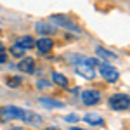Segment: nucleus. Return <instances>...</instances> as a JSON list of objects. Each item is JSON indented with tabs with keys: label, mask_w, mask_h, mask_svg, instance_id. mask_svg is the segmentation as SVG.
<instances>
[{
	"label": "nucleus",
	"mask_w": 130,
	"mask_h": 130,
	"mask_svg": "<svg viewBox=\"0 0 130 130\" xmlns=\"http://www.w3.org/2000/svg\"><path fill=\"white\" fill-rule=\"evenodd\" d=\"M49 87H50V82L49 80H43V78H42V80L37 82V89H38V90H45V89H49Z\"/></svg>",
	"instance_id": "18"
},
{
	"label": "nucleus",
	"mask_w": 130,
	"mask_h": 130,
	"mask_svg": "<svg viewBox=\"0 0 130 130\" xmlns=\"http://www.w3.org/2000/svg\"><path fill=\"white\" fill-rule=\"evenodd\" d=\"M24 52H26V50H23L21 47H18L16 43H12V45H10V54H12L14 57H23V56H24Z\"/></svg>",
	"instance_id": "17"
},
{
	"label": "nucleus",
	"mask_w": 130,
	"mask_h": 130,
	"mask_svg": "<svg viewBox=\"0 0 130 130\" xmlns=\"http://www.w3.org/2000/svg\"><path fill=\"white\" fill-rule=\"evenodd\" d=\"M23 123L31 125V127H38V125H42V116L38 115V113H35V111L26 109V113H24V118H23Z\"/></svg>",
	"instance_id": "10"
},
{
	"label": "nucleus",
	"mask_w": 130,
	"mask_h": 130,
	"mask_svg": "<svg viewBox=\"0 0 130 130\" xmlns=\"http://www.w3.org/2000/svg\"><path fill=\"white\" fill-rule=\"evenodd\" d=\"M0 33H2V30H0Z\"/></svg>",
	"instance_id": "23"
},
{
	"label": "nucleus",
	"mask_w": 130,
	"mask_h": 130,
	"mask_svg": "<svg viewBox=\"0 0 130 130\" xmlns=\"http://www.w3.org/2000/svg\"><path fill=\"white\" fill-rule=\"evenodd\" d=\"M35 31L42 35V37H50V35H54V33H57V28L49 23V21H38L37 24H35Z\"/></svg>",
	"instance_id": "7"
},
{
	"label": "nucleus",
	"mask_w": 130,
	"mask_h": 130,
	"mask_svg": "<svg viewBox=\"0 0 130 130\" xmlns=\"http://www.w3.org/2000/svg\"><path fill=\"white\" fill-rule=\"evenodd\" d=\"M24 108L19 106H14V104H7V106H2L0 108V120L2 121H23L24 118Z\"/></svg>",
	"instance_id": "2"
},
{
	"label": "nucleus",
	"mask_w": 130,
	"mask_h": 130,
	"mask_svg": "<svg viewBox=\"0 0 130 130\" xmlns=\"http://www.w3.org/2000/svg\"><path fill=\"white\" fill-rule=\"evenodd\" d=\"M14 43H16L18 47H21L23 50H30V49L35 47V38H33L31 35H24V37H19Z\"/></svg>",
	"instance_id": "13"
},
{
	"label": "nucleus",
	"mask_w": 130,
	"mask_h": 130,
	"mask_svg": "<svg viewBox=\"0 0 130 130\" xmlns=\"http://www.w3.org/2000/svg\"><path fill=\"white\" fill-rule=\"evenodd\" d=\"M71 130H85V128H80V127H71Z\"/></svg>",
	"instance_id": "21"
},
{
	"label": "nucleus",
	"mask_w": 130,
	"mask_h": 130,
	"mask_svg": "<svg viewBox=\"0 0 130 130\" xmlns=\"http://www.w3.org/2000/svg\"><path fill=\"white\" fill-rule=\"evenodd\" d=\"M5 83L9 85L10 89H18L21 83H23V78H21V76H18V75H14V76H9V78L5 80Z\"/></svg>",
	"instance_id": "16"
},
{
	"label": "nucleus",
	"mask_w": 130,
	"mask_h": 130,
	"mask_svg": "<svg viewBox=\"0 0 130 130\" xmlns=\"http://www.w3.org/2000/svg\"><path fill=\"white\" fill-rule=\"evenodd\" d=\"M78 120H80V118H78V115H68V116L64 118V121H68V123H76Z\"/></svg>",
	"instance_id": "20"
},
{
	"label": "nucleus",
	"mask_w": 130,
	"mask_h": 130,
	"mask_svg": "<svg viewBox=\"0 0 130 130\" xmlns=\"http://www.w3.org/2000/svg\"><path fill=\"white\" fill-rule=\"evenodd\" d=\"M18 71L26 73V75H31V73L35 71V59H33V57H23V59L18 62Z\"/></svg>",
	"instance_id": "9"
},
{
	"label": "nucleus",
	"mask_w": 130,
	"mask_h": 130,
	"mask_svg": "<svg viewBox=\"0 0 130 130\" xmlns=\"http://www.w3.org/2000/svg\"><path fill=\"white\" fill-rule=\"evenodd\" d=\"M35 49L40 54H49L54 49V40L50 37H40L38 40H35Z\"/></svg>",
	"instance_id": "8"
},
{
	"label": "nucleus",
	"mask_w": 130,
	"mask_h": 130,
	"mask_svg": "<svg viewBox=\"0 0 130 130\" xmlns=\"http://www.w3.org/2000/svg\"><path fill=\"white\" fill-rule=\"evenodd\" d=\"M45 130H59V128H56V127H49V128H45Z\"/></svg>",
	"instance_id": "22"
},
{
	"label": "nucleus",
	"mask_w": 130,
	"mask_h": 130,
	"mask_svg": "<svg viewBox=\"0 0 130 130\" xmlns=\"http://www.w3.org/2000/svg\"><path fill=\"white\" fill-rule=\"evenodd\" d=\"M50 21H52L54 24H57L59 28H62V30H68V31H71V33L82 35V28L71 19L70 16H66V14H52V16H50Z\"/></svg>",
	"instance_id": "3"
},
{
	"label": "nucleus",
	"mask_w": 130,
	"mask_h": 130,
	"mask_svg": "<svg viewBox=\"0 0 130 130\" xmlns=\"http://www.w3.org/2000/svg\"><path fill=\"white\" fill-rule=\"evenodd\" d=\"M95 56H99L101 61H116L118 59V56L115 54V52H111V50H108L106 47H95Z\"/></svg>",
	"instance_id": "14"
},
{
	"label": "nucleus",
	"mask_w": 130,
	"mask_h": 130,
	"mask_svg": "<svg viewBox=\"0 0 130 130\" xmlns=\"http://www.w3.org/2000/svg\"><path fill=\"white\" fill-rule=\"evenodd\" d=\"M101 92L95 89H85L80 92V101L82 104H85V106H97L101 102Z\"/></svg>",
	"instance_id": "6"
},
{
	"label": "nucleus",
	"mask_w": 130,
	"mask_h": 130,
	"mask_svg": "<svg viewBox=\"0 0 130 130\" xmlns=\"http://www.w3.org/2000/svg\"><path fill=\"white\" fill-rule=\"evenodd\" d=\"M52 83L59 85L61 89H68L70 87V80L62 73H59V71H52Z\"/></svg>",
	"instance_id": "15"
},
{
	"label": "nucleus",
	"mask_w": 130,
	"mask_h": 130,
	"mask_svg": "<svg viewBox=\"0 0 130 130\" xmlns=\"http://www.w3.org/2000/svg\"><path fill=\"white\" fill-rule=\"evenodd\" d=\"M83 121H85L87 125H92V127H101V125H104V118L101 116L99 113H87V115L83 116Z\"/></svg>",
	"instance_id": "12"
},
{
	"label": "nucleus",
	"mask_w": 130,
	"mask_h": 130,
	"mask_svg": "<svg viewBox=\"0 0 130 130\" xmlns=\"http://www.w3.org/2000/svg\"><path fill=\"white\" fill-rule=\"evenodd\" d=\"M108 106L113 111H127L130 108V95L128 94H123V92L113 94L108 99Z\"/></svg>",
	"instance_id": "4"
},
{
	"label": "nucleus",
	"mask_w": 130,
	"mask_h": 130,
	"mask_svg": "<svg viewBox=\"0 0 130 130\" xmlns=\"http://www.w3.org/2000/svg\"><path fill=\"white\" fill-rule=\"evenodd\" d=\"M73 61L71 64H73V68L76 71V75H80L82 78H85V80H94L95 78V64H99V61L94 59V57H83V56H71Z\"/></svg>",
	"instance_id": "1"
},
{
	"label": "nucleus",
	"mask_w": 130,
	"mask_h": 130,
	"mask_svg": "<svg viewBox=\"0 0 130 130\" xmlns=\"http://www.w3.org/2000/svg\"><path fill=\"white\" fill-rule=\"evenodd\" d=\"M4 62H7V54H5L4 45H0V64H4Z\"/></svg>",
	"instance_id": "19"
},
{
	"label": "nucleus",
	"mask_w": 130,
	"mask_h": 130,
	"mask_svg": "<svg viewBox=\"0 0 130 130\" xmlns=\"http://www.w3.org/2000/svg\"><path fill=\"white\" fill-rule=\"evenodd\" d=\"M40 104L45 108V109H62L64 108V102L54 99V97H40Z\"/></svg>",
	"instance_id": "11"
},
{
	"label": "nucleus",
	"mask_w": 130,
	"mask_h": 130,
	"mask_svg": "<svg viewBox=\"0 0 130 130\" xmlns=\"http://www.w3.org/2000/svg\"><path fill=\"white\" fill-rule=\"evenodd\" d=\"M97 71H99L101 78L104 82H108V83H116L118 78H120V71L116 70L113 64H109V62H99L97 64Z\"/></svg>",
	"instance_id": "5"
}]
</instances>
